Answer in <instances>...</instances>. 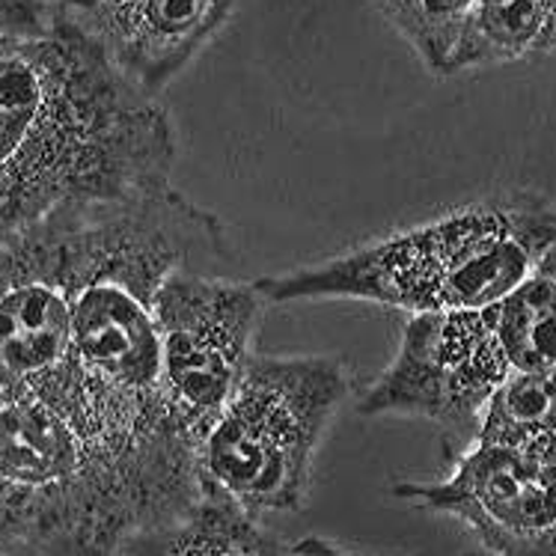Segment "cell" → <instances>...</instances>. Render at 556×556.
I'll return each mask as SVG.
<instances>
[{
	"label": "cell",
	"mask_w": 556,
	"mask_h": 556,
	"mask_svg": "<svg viewBox=\"0 0 556 556\" xmlns=\"http://www.w3.org/2000/svg\"><path fill=\"white\" fill-rule=\"evenodd\" d=\"M229 262L224 224L173 185L90 205L72 236V429L125 539L179 518L200 497L193 446L167 408L152 301L179 268Z\"/></svg>",
	"instance_id": "6da1fadb"
},
{
	"label": "cell",
	"mask_w": 556,
	"mask_h": 556,
	"mask_svg": "<svg viewBox=\"0 0 556 556\" xmlns=\"http://www.w3.org/2000/svg\"><path fill=\"white\" fill-rule=\"evenodd\" d=\"M173 161L167 111L80 24L0 30V236L167 188Z\"/></svg>",
	"instance_id": "7a4b0ae2"
},
{
	"label": "cell",
	"mask_w": 556,
	"mask_h": 556,
	"mask_svg": "<svg viewBox=\"0 0 556 556\" xmlns=\"http://www.w3.org/2000/svg\"><path fill=\"white\" fill-rule=\"evenodd\" d=\"M556 244V208L533 193H503L340 260L260 277L265 304L354 298L384 307L458 313L511 292Z\"/></svg>",
	"instance_id": "3957f363"
},
{
	"label": "cell",
	"mask_w": 556,
	"mask_h": 556,
	"mask_svg": "<svg viewBox=\"0 0 556 556\" xmlns=\"http://www.w3.org/2000/svg\"><path fill=\"white\" fill-rule=\"evenodd\" d=\"M556 364V244L494 304L410 316L402 349L361 399V414L467 422L515 375Z\"/></svg>",
	"instance_id": "277c9868"
},
{
	"label": "cell",
	"mask_w": 556,
	"mask_h": 556,
	"mask_svg": "<svg viewBox=\"0 0 556 556\" xmlns=\"http://www.w3.org/2000/svg\"><path fill=\"white\" fill-rule=\"evenodd\" d=\"M349 390L340 361L253 354L197 446L200 491L224 494L250 515L298 509L318 441Z\"/></svg>",
	"instance_id": "5b68a950"
},
{
	"label": "cell",
	"mask_w": 556,
	"mask_h": 556,
	"mask_svg": "<svg viewBox=\"0 0 556 556\" xmlns=\"http://www.w3.org/2000/svg\"><path fill=\"white\" fill-rule=\"evenodd\" d=\"M265 307L253 283L191 268L164 277L155 292L161 387L193 455L248 369Z\"/></svg>",
	"instance_id": "8992f818"
},
{
	"label": "cell",
	"mask_w": 556,
	"mask_h": 556,
	"mask_svg": "<svg viewBox=\"0 0 556 556\" xmlns=\"http://www.w3.org/2000/svg\"><path fill=\"white\" fill-rule=\"evenodd\" d=\"M399 500L465 521L497 556H556V453L473 443L446 482L396 485Z\"/></svg>",
	"instance_id": "52a82bcc"
},
{
	"label": "cell",
	"mask_w": 556,
	"mask_h": 556,
	"mask_svg": "<svg viewBox=\"0 0 556 556\" xmlns=\"http://www.w3.org/2000/svg\"><path fill=\"white\" fill-rule=\"evenodd\" d=\"M152 99L227 24L236 0H54Z\"/></svg>",
	"instance_id": "ba28073f"
},
{
	"label": "cell",
	"mask_w": 556,
	"mask_h": 556,
	"mask_svg": "<svg viewBox=\"0 0 556 556\" xmlns=\"http://www.w3.org/2000/svg\"><path fill=\"white\" fill-rule=\"evenodd\" d=\"M253 518L224 494L200 491L179 518L128 535L116 556H292Z\"/></svg>",
	"instance_id": "9c48e42d"
},
{
	"label": "cell",
	"mask_w": 556,
	"mask_h": 556,
	"mask_svg": "<svg viewBox=\"0 0 556 556\" xmlns=\"http://www.w3.org/2000/svg\"><path fill=\"white\" fill-rule=\"evenodd\" d=\"M556 51V0H477L453 72Z\"/></svg>",
	"instance_id": "30bf717a"
},
{
	"label": "cell",
	"mask_w": 556,
	"mask_h": 556,
	"mask_svg": "<svg viewBox=\"0 0 556 556\" xmlns=\"http://www.w3.org/2000/svg\"><path fill=\"white\" fill-rule=\"evenodd\" d=\"M477 443L556 453V364L500 387L479 414Z\"/></svg>",
	"instance_id": "8fae6325"
},
{
	"label": "cell",
	"mask_w": 556,
	"mask_h": 556,
	"mask_svg": "<svg viewBox=\"0 0 556 556\" xmlns=\"http://www.w3.org/2000/svg\"><path fill=\"white\" fill-rule=\"evenodd\" d=\"M434 75H453L455 51L477 0H372Z\"/></svg>",
	"instance_id": "7c38bea8"
},
{
	"label": "cell",
	"mask_w": 556,
	"mask_h": 556,
	"mask_svg": "<svg viewBox=\"0 0 556 556\" xmlns=\"http://www.w3.org/2000/svg\"><path fill=\"white\" fill-rule=\"evenodd\" d=\"M54 7L46 0H0V30L30 34L51 22Z\"/></svg>",
	"instance_id": "4fadbf2b"
},
{
	"label": "cell",
	"mask_w": 556,
	"mask_h": 556,
	"mask_svg": "<svg viewBox=\"0 0 556 556\" xmlns=\"http://www.w3.org/2000/svg\"><path fill=\"white\" fill-rule=\"evenodd\" d=\"M292 556H354L349 551H340L337 545H330L325 539H316V535H309L304 542H298L292 547Z\"/></svg>",
	"instance_id": "5bb4252c"
},
{
	"label": "cell",
	"mask_w": 556,
	"mask_h": 556,
	"mask_svg": "<svg viewBox=\"0 0 556 556\" xmlns=\"http://www.w3.org/2000/svg\"><path fill=\"white\" fill-rule=\"evenodd\" d=\"M0 556H15V554H0Z\"/></svg>",
	"instance_id": "9a60e30c"
},
{
	"label": "cell",
	"mask_w": 556,
	"mask_h": 556,
	"mask_svg": "<svg viewBox=\"0 0 556 556\" xmlns=\"http://www.w3.org/2000/svg\"><path fill=\"white\" fill-rule=\"evenodd\" d=\"M46 3H54V0H46Z\"/></svg>",
	"instance_id": "2e32d148"
}]
</instances>
